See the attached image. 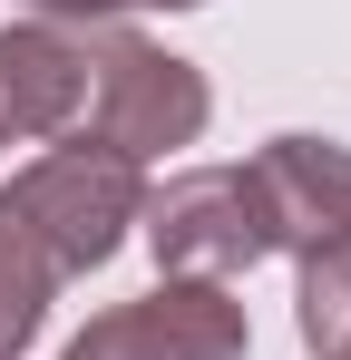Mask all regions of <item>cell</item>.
<instances>
[{
    "mask_svg": "<svg viewBox=\"0 0 351 360\" xmlns=\"http://www.w3.org/2000/svg\"><path fill=\"white\" fill-rule=\"evenodd\" d=\"M39 20H108V10H127V0H30Z\"/></svg>",
    "mask_w": 351,
    "mask_h": 360,
    "instance_id": "obj_8",
    "label": "cell"
},
{
    "mask_svg": "<svg viewBox=\"0 0 351 360\" xmlns=\"http://www.w3.org/2000/svg\"><path fill=\"white\" fill-rule=\"evenodd\" d=\"M88 117V20H10L0 30V136L68 146Z\"/></svg>",
    "mask_w": 351,
    "mask_h": 360,
    "instance_id": "obj_5",
    "label": "cell"
},
{
    "mask_svg": "<svg viewBox=\"0 0 351 360\" xmlns=\"http://www.w3.org/2000/svg\"><path fill=\"white\" fill-rule=\"evenodd\" d=\"M254 195H264V224H273V253H312V243H332L351 224V146L332 136H273L254 166Z\"/></svg>",
    "mask_w": 351,
    "mask_h": 360,
    "instance_id": "obj_6",
    "label": "cell"
},
{
    "mask_svg": "<svg viewBox=\"0 0 351 360\" xmlns=\"http://www.w3.org/2000/svg\"><path fill=\"white\" fill-rule=\"evenodd\" d=\"M302 341H312L322 360L351 351V224L302 253Z\"/></svg>",
    "mask_w": 351,
    "mask_h": 360,
    "instance_id": "obj_7",
    "label": "cell"
},
{
    "mask_svg": "<svg viewBox=\"0 0 351 360\" xmlns=\"http://www.w3.org/2000/svg\"><path fill=\"white\" fill-rule=\"evenodd\" d=\"M137 224L156 243V273L166 283H234L273 253V224H264V195L244 166H195L176 185H147Z\"/></svg>",
    "mask_w": 351,
    "mask_h": 360,
    "instance_id": "obj_3",
    "label": "cell"
},
{
    "mask_svg": "<svg viewBox=\"0 0 351 360\" xmlns=\"http://www.w3.org/2000/svg\"><path fill=\"white\" fill-rule=\"evenodd\" d=\"M342 360H351V351H342Z\"/></svg>",
    "mask_w": 351,
    "mask_h": 360,
    "instance_id": "obj_10",
    "label": "cell"
},
{
    "mask_svg": "<svg viewBox=\"0 0 351 360\" xmlns=\"http://www.w3.org/2000/svg\"><path fill=\"white\" fill-rule=\"evenodd\" d=\"M58 360H244V302L225 283H156L98 311Z\"/></svg>",
    "mask_w": 351,
    "mask_h": 360,
    "instance_id": "obj_4",
    "label": "cell"
},
{
    "mask_svg": "<svg viewBox=\"0 0 351 360\" xmlns=\"http://www.w3.org/2000/svg\"><path fill=\"white\" fill-rule=\"evenodd\" d=\"M156 10H195V0H156Z\"/></svg>",
    "mask_w": 351,
    "mask_h": 360,
    "instance_id": "obj_9",
    "label": "cell"
},
{
    "mask_svg": "<svg viewBox=\"0 0 351 360\" xmlns=\"http://www.w3.org/2000/svg\"><path fill=\"white\" fill-rule=\"evenodd\" d=\"M195 127H205V78L156 39L88 20V117L68 146H108L127 166H147L166 146H195Z\"/></svg>",
    "mask_w": 351,
    "mask_h": 360,
    "instance_id": "obj_2",
    "label": "cell"
},
{
    "mask_svg": "<svg viewBox=\"0 0 351 360\" xmlns=\"http://www.w3.org/2000/svg\"><path fill=\"white\" fill-rule=\"evenodd\" d=\"M137 205H147V166L98 156V146H49L30 176L0 185V283L49 311L58 283L98 273L127 243Z\"/></svg>",
    "mask_w": 351,
    "mask_h": 360,
    "instance_id": "obj_1",
    "label": "cell"
}]
</instances>
